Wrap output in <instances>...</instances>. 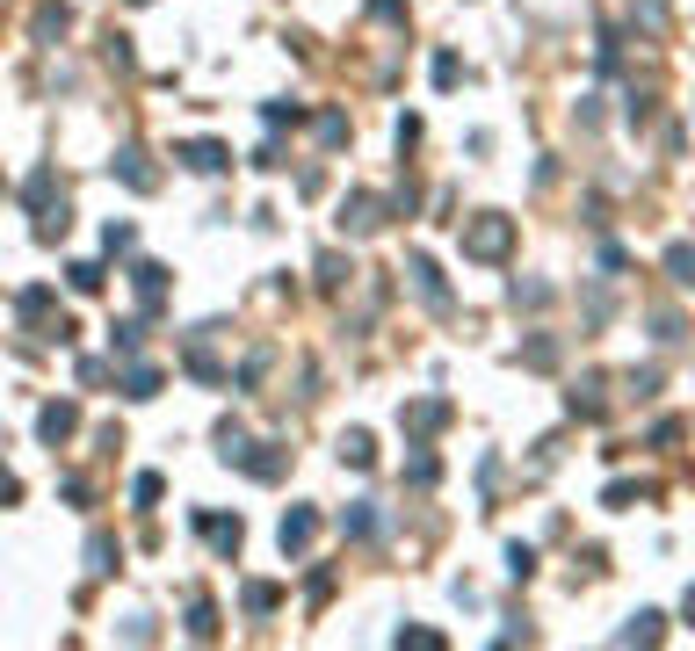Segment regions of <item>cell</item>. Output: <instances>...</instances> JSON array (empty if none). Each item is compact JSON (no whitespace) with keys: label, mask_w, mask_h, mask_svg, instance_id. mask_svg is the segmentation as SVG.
Segmentation results:
<instances>
[{"label":"cell","mask_w":695,"mask_h":651,"mask_svg":"<svg viewBox=\"0 0 695 651\" xmlns=\"http://www.w3.org/2000/svg\"><path fill=\"white\" fill-rule=\"evenodd\" d=\"M507 246H515V225H507L500 210H486V217L464 225V261H507Z\"/></svg>","instance_id":"6da1fadb"},{"label":"cell","mask_w":695,"mask_h":651,"mask_svg":"<svg viewBox=\"0 0 695 651\" xmlns=\"http://www.w3.org/2000/svg\"><path fill=\"white\" fill-rule=\"evenodd\" d=\"M109 174L124 181V189H138V196H153V189H160V174H153V160H145L138 145H124V152H116V160H109Z\"/></svg>","instance_id":"7a4b0ae2"},{"label":"cell","mask_w":695,"mask_h":651,"mask_svg":"<svg viewBox=\"0 0 695 651\" xmlns=\"http://www.w3.org/2000/svg\"><path fill=\"white\" fill-rule=\"evenodd\" d=\"M174 160L189 167V174H225V167H232V152H225L218 138H189V145H174Z\"/></svg>","instance_id":"3957f363"},{"label":"cell","mask_w":695,"mask_h":651,"mask_svg":"<svg viewBox=\"0 0 695 651\" xmlns=\"http://www.w3.org/2000/svg\"><path fill=\"white\" fill-rule=\"evenodd\" d=\"M37 434H44L51 449H58V442H73V434H80V406H73V398H51V406L37 413Z\"/></svg>","instance_id":"277c9868"},{"label":"cell","mask_w":695,"mask_h":651,"mask_svg":"<svg viewBox=\"0 0 695 651\" xmlns=\"http://www.w3.org/2000/svg\"><path fill=\"white\" fill-rule=\"evenodd\" d=\"M449 420V398H413V406H399V427L406 434H435Z\"/></svg>","instance_id":"5b68a950"},{"label":"cell","mask_w":695,"mask_h":651,"mask_svg":"<svg viewBox=\"0 0 695 651\" xmlns=\"http://www.w3.org/2000/svg\"><path fill=\"white\" fill-rule=\"evenodd\" d=\"M131 290H138L145 312H160V304H167V268H160V261H138V268H131Z\"/></svg>","instance_id":"8992f818"},{"label":"cell","mask_w":695,"mask_h":651,"mask_svg":"<svg viewBox=\"0 0 695 651\" xmlns=\"http://www.w3.org/2000/svg\"><path fill=\"white\" fill-rule=\"evenodd\" d=\"M406 275H413V290H420V297H428V304H435V312H449V290H442V268H435L428 254H413V261H406Z\"/></svg>","instance_id":"52a82bcc"},{"label":"cell","mask_w":695,"mask_h":651,"mask_svg":"<svg viewBox=\"0 0 695 651\" xmlns=\"http://www.w3.org/2000/svg\"><path fill=\"white\" fill-rule=\"evenodd\" d=\"M377 225H384V203H377V196H348V203H341V232L362 239V232H377Z\"/></svg>","instance_id":"ba28073f"},{"label":"cell","mask_w":695,"mask_h":651,"mask_svg":"<svg viewBox=\"0 0 695 651\" xmlns=\"http://www.w3.org/2000/svg\"><path fill=\"white\" fill-rule=\"evenodd\" d=\"M312 536H319V514H312V507H290V514H283V529H276V543H283L290 557H297V550H305Z\"/></svg>","instance_id":"9c48e42d"},{"label":"cell","mask_w":695,"mask_h":651,"mask_svg":"<svg viewBox=\"0 0 695 651\" xmlns=\"http://www.w3.org/2000/svg\"><path fill=\"white\" fill-rule=\"evenodd\" d=\"M239 471H247V478H283V449L276 442H254V449H239Z\"/></svg>","instance_id":"30bf717a"},{"label":"cell","mask_w":695,"mask_h":651,"mask_svg":"<svg viewBox=\"0 0 695 651\" xmlns=\"http://www.w3.org/2000/svg\"><path fill=\"white\" fill-rule=\"evenodd\" d=\"M341 463H348V471H370V463H377V442H370L362 427H348V434H341Z\"/></svg>","instance_id":"8fae6325"},{"label":"cell","mask_w":695,"mask_h":651,"mask_svg":"<svg viewBox=\"0 0 695 651\" xmlns=\"http://www.w3.org/2000/svg\"><path fill=\"white\" fill-rule=\"evenodd\" d=\"M196 529H203L210 543H218L225 557H239V536H247V529H239V521H218V514H196Z\"/></svg>","instance_id":"7c38bea8"},{"label":"cell","mask_w":695,"mask_h":651,"mask_svg":"<svg viewBox=\"0 0 695 651\" xmlns=\"http://www.w3.org/2000/svg\"><path fill=\"white\" fill-rule=\"evenodd\" d=\"M116 565H124V550H116V536H87V572H116Z\"/></svg>","instance_id":"4fadbf2b"},{"label":"cell","mask_w":695,"mask_h":651,"mask_svg":"<svg viewBox=\"0 0 695 651\" xmlns=\"http://www.w3.org/2000/svg\"><path fill=\"white\" fill-rule=\"evenodd\" d=\"M616 644H659V615H652V608H638V615H630V623L616 630Z\"/></svg>","instance_id":"5bb4252c"},{"label":"cell","mask_w":695,"mask_h":651,"mask_svg":"<svg viewBox=\"0 0 695 651\" xmlns=\"http://www.w3.org/2000/svg\"><path fill=\"white\" fill-rule=\"evenodd\" d=\"M22 196H29V210H51V196H58V174H51V167H37ZM58 203H66V196H58Z\"/></svg>","instance_id":"9a60e30c"},{"label":"cell","mask_w":695,"mask_h":651,"mask_svg":"<svg viewBox=\"0 0 695 651\" xmlns=\"http://www.w3.org/2000/svg\"><path fill=\"white\" fill-rule=\"evenodd\" d=\"M667 275H674L681 290H695V246H688V239H681V246H667Z\"/></svg>","instance_id":"2e32d148"},{"label":"cell","mask_w":695,"mask_h":651,"mask_svg":"<svg viewBox=\"0 0 695 651\" xmlns=\"http://www.w3.org/2000/svg\"><path fill=\"white\" fill-rule=\"evenodd\" d=\"M66 283H73L80 297H95V290L109 283V275H102V261H73V268H66Z\"/></svg>","instance_id":"e0dca14e"},{"label":"cell","mask_w":695,"mask_h":651,"mask_svg":"<svg viewBox=\"0 0 695 651\" xmlns=\"http://www.w3.org/2000/svg\"><path fill=\"white\" fill-rule=\"evenodd\" d=\"M138 340H145V319H116L109 326V348L116 355H138Z\"/></svg>","instance_id":"ac0fdd59"},{"label":"cell","mask_w":695,"mask_h":651,"mask_svg":"<svg viewBox=\"0 0 695 651\" xmlns=\"http://www.w3.org/2000/svg\"><path fill=\"white\" fill-rule=\"evenodd\" d=\"M160 391V369L153 362H131V377H124V398H153Z\"/></svg>","instance_id":"d6986e66"},{"label":"cell","mask_w":695,"mask_h":651,"mask_svg":"<svg viewBox=\"0 0 695 651\" xmlns=\"http://www.w3.org/2000/svg\"><path fill=\"white\" fill-rule=\"evenodd\" d=\"M239 601H247V615H276V608H283V594H276L268 579H254V586H247Z\"/></svg>","instance_id":"ffe728a7"},{"label":"cell","mask_w":695,"mask_h":651,"mask_svg":"<svg viewBox=\"0 0 695 651\" xmlns=\"http://www.w3.org/2000/svg\"><path fill=\"white\" fill-rule=\"evenodd\" d=\"M189 637H196V644L218 637V608H210V601H189Z\"/></svg>","instance_id":"44dd1931"},{"label":"cell","mask_w":695,"mask_h":651,"mask_svg":"<svg viewBox=\"0 0 695 651\" xmlns=\"http://www.w3.org/2000/svg\"><path fill=\"white\" fill-rule=\"evenodd\" d=\"M160 492H167L160 471H138V478H131V500H138V507H160Z\"/></svg>","instance_id":"7402d4cb"},{"label":"cell","mask_w":695,"mask_h":651,"mask_svg":"<svg viewBox=\"0 0 695 651\" xmlns=\"http://www.w3.org/2000/svg\"><path fill=\"white\" fill-rule=\"evenodd\" d=\"M341 529H348V536H377V514H370V500H355V507L341 514Z\"/></svg>","instance_id":"603a6c76"},{"label":"cell","mask_w":695,"mask_h":651,"mask_svg":"<svg viewBox=\"0 0 695 651\" xmlns=\"http://www.w3.org/2000/svg\"><path fill=\"white\" fill-rule=\"evenodd\" d=\"M348 275H355V268H348L341 254H319V283H326V290H341V283H348Z\"/></svg>","instance_id":"cb8c5ba5"},{"label":"cell","mask_w":695,"mask_h":651,"mask_svg":"<svg viewBox=\"0 0 695 651\" xmlns=\"http://www.w3.org/2000/svg\"><path fill=\"white\" fill-rule=\"evenodd\" d=\"M66 22H73L66 8H37V37H44V44H51V37H66Z\"/></svg>","instance_id":"d4e9b609"},{"label":"cell","mask_w":695,"mask_h":651,"mask_svg":"<svg viewBox=\"0 0 695 651\" xmlns=\"http://www.w3.org/2000/svg\"><path fill=\"white\" fill-rule=\"evenodd\" d=\"M319 138H326V145H341V138H348V116H341V109H326V116H319Z\"/></svg>","instance_id":"484cf974"},{"label":"cell","mask_w":695,"mask_h":651,"mask_svg":"<svg viewBox=\"0 0 695 651\" xmlns=\"http://www.w3.org/2000/svg\"><path fill=\"white\" fill-rule=\"evenodd\" d=\"M44 312H51V290H44V283L22 290V319H44Z\"/></svg>","instance_id":"4316f807"},{"label":"cell","mask_w":695,"mask_h":651,"mask_svg":"<svg viewBox=\"0 0 695 651\" xmlns=\"http://www.w3.org/2000/svg\"><path fill=\"white\" fill-rule=\"evenodd\" d=\"M261 116H268V131H283V123H297V116H305V109H297V102H268Z\"/></svg>","instance_id":"83f0119b"},{"label":"cell","mask_w":695,"mask_h":651,"mask_svg":"<svg viewBox=\"0 0 695 651\" xmlns=\"http://www.w3.org/2000/svg\"><path fill=\"white\" fill-rule=\"evenodd\" d=\"M102 246H109V254H131L138 232H131V225H109V232H102Z\"/></svg>","instance_id":"f1b7e54d"},{"label":"cell","mask_w":695,"mask_h":651,"mask_svg":"<svg viewBox=\"0 0 695 651\" xmlns=\"http://www.w3.org/2000/svg\"><path fill=\"white\" fill-rule=\"evenodd\" d=\"M507 572L529 579V572H536V550H529V543H515V550H507Z\"/></svg>","instance_id":"f546056e"},{"label":"cell","mask_w":695,"mask_h":651,"mask_svg":"<svg viewBox=\"0 0 695 651\" xmlns=\"http://www.w3.org/2000/svg\"><path fill=\"white\" fill-rule=\"evenodd\" d=\"M515 304H529V312H536V304H551V290H543V283H515Z\"/></svg>","instance_id":"4dcf8cb0"},{"label":"cell","mask_w":695,"mask_h":651,"mask_svg":"<svg viewBox=\"0 0 695 651\" xmlns=\"http://www.w3.org/2000/svg\"><path fill=\"white\" fill-rule=\"evenodd\" d=\"M399 644H413V651H442V637H435V630H399Z\"/></svg>","instance_id":"1f68e13d"},{"label":"cell","mask_w":695,"mask_h":651,"mask_svg":"<svg viewBox=\"0 0 695 651\" xmlns=\"http://www.w3.org/2000/svg\"><path fill=\"white\" fill-rule=\"evenodd\" d=\"M370 15L377 22H406V0H370Z\"/></svg>","instance_id":"d6a6232c"},{"label":"cell","mask_w":695,"mask_h":651,"mask_svg":"<svg viewBox=\"0 0 695 651\" xmlns=\"http://www.w3.org/2000/svg\"><path fill=\"white\" fill-rule=\"evenodd\" d=\"M22 500V485H15V471H0V507H15Z\"/></svg>","instance_id":"836d02e7"},{"label":"cell","mask_w":695,"mask_h":651,"mask_svg":"<svg viewBox=\"0 0 695 651\" xmlns=\"http://www.w3.org/2000/svg\"><path fill=\"white\" fill-rule=\"evenodd\" d=\"M681 608H688V623H695V586H688V601H681Z\"/></svg>","instance_id":"e575fe53"}]
</instances>
